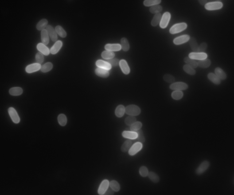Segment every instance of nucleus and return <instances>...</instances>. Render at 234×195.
Wrapping results in <instances>:
<instances>
[{"mask_svg": "<svg viewBox=\"0 0 234 195\" xmlns=\"http://www.w3.org/2000/svg\"><path fill=\"white\" fill-rule=\"evenodd\" d=\"M187 26V25L185 23L176 24L172 27L169 30V32L172 34H177L185 30Z\"/></svg>", "mask_w": 234, "mask_h": 195, "instance_id": "1", "label": "nucleus"}, {"mask_svg": "<svg viewBox=\"0 0 234 195\" xmlns=\"http://www.w3.org/2000/svg\"><path fill=\"white\" fill-rule=\"evenodd\" d=\"M140 108L137 105H131L125 108V113L131 116H138L140 114Z\"/></svg>", "mask_w": 234, "mask_h": 195, "instance_id": "2", "label": "nucleus"}, {"mask_svg": "<svg viewBox=\"0 0 234 195\" xmlns=\"http://www.w3.org/2000/svg\"><path fill=\"white\" fill-rule=\"evenodd\" d=\"M223 6V3L221 2H213L207 3L205 5V8L208 11H214L220 10Z\"/></svg>", "mask_w": 234, "mask_h": 195, "instance_id": "3", "label": "nucleus"}, {"mask_svg": "<svg viewBox=\"0 0 234 195\" xmlns=\"http://www.w3.org/2000/svg\"><path fill=\"white\" fill-rule=\"evenodd\" d=\"M210 166L209 161L205 160L203 161L198 167L196 170L195 173L197 175H201L205 172L209 168Z\"/></svg>", "mask_w": 234, "mask_h": 195, "instance_id": "4", "label": "nucleus"}, {"mask_svg": "<svg viewBox=\"0 0 234 195\" xmlns=\"http://www.w3.org/2000/svg\"><path fill=\"white\" fill-rule=\"evenodd\" d=\"M188 85L185 83L178 82L174 83L170 85V88L175 91L185 90L188 89Z\"/></svg>", "mask_w": 234, "mask_h": 195, "instance_id": "5", "label": "nucleus"}, {"mask_svg": "<svg viewBox=\"0 0 234 195\" xmlns=\"http://www.w3.org/2000/svg\"><path fill=\"white\" fill-rule=\"evenodd\" d=\"M171 14L169 12H167L164 13L162 16V18L160 23V26L162 29H164L167 27L170 21Z\"/></svg>", "mask_w": 234, "mask_h": 195, "instance_id": "6", "label": "nucleus"}, {"mask_svg": "<svg viewBox=\"0 0 234 195\" xmlns=\"http://www.w3.org/2000/svg\"><path fill=\"white\" fill-rule=\"evenodd\" d=\"M142 147L143 145L142 143L139 142H136L130 148L128 151L129 154L131 156L135 155L142 149Z\"/></svg>", "mask_w": 234, "mask_h": 195, "instance_id": "7", "label": "nucleus"}, {"mask_svg": "<svg viewBox=\"0 0 234 195\" xmlns=\"http://www.w3.org/2000/svg\"><path fill=\"white\" fill-rule=\"evenodd\" d=\"M189 57L192 59L200 61L206 59L208 57V55L205 53L192 52L189 53Z\"/></svg>", "mask_w": 234, "mask_h": 195, "instance_id": "8", "label": "nucleus"}, {"mask_svg": "<svg viewBox=\"0 0 234 195\" xmlns=\"http://www.w3.org/2000/svg\"><path fill=\"white\" fill-rule=\"evenodd\" d=\"M8 112L12 121L15 124H18L20 121V118L18 113L15 109L13 107L8 109Z\"/></svg>", "mask_w": 234, "mask_h": 195, "instance_id": "9", "label": "nucleus"}, {"mask_svg": "<svg viewBox=\"0 0 234 195\" xmlns=\"http://www.w3.org/2000/svg\"><path fill=\"white\" fill-rule=\"evenodd\" d=\"M109 182L107 180H103L101 183L98 190V193L99 195H104L109 186Z\"/></svg>", "mask_w": 234, "mask_h": 195, "instance_id": "10", "label": "nucleus"}, {"mask_svg": "<svg viewBox=\"0 0 234 195\" xmlns=\"http://www.w3.org/2000/svg\"><path fill=\"white\" fill-rule=\"evenodd\" d=\"M190 38V37L188 35H184L175 38L173 40V43L177 45H182L189 41Z\"/></svg>", "mask_w": 234, "mask_h": 195, "instance_id": "11", "label": "nucleus"}, {"mask_svg": "<svg viewBox=\"0 0 234 195\" xmlns=\"http://www.w3.org/2000/svg\"><path fill=\"white\" fill-rule=\"evenodd\" d=\"M41 67V65L38 63L31 64L26 67L25 71L26 73H35L40 70Z\"/></svg>", "mask_w": 234, "mask_h": 195, "instance_id": "12", "label": "nucleus"}, {"mask_svg": "<svg viewBox=\"0 0 234 195\" xmlns=\"http://www.w3.org/2000/svg\"><path fill=\"white\" fill-rule=\"evenodd\" d=\"M48 35L53 41H56L58 39L57 34L55 29L51 25H48L46 28Z\"/></svg>", "mask_w": 234, "mask_h": 195, "instance_id": "13", "label": "nucleus"}, {"mask_svg": "<svg viewBox=\"0 0 234 195\" xmlns=\"http://www.w3.org/2000/svg\"><path fill=\"white\" fill-rule=\"evenodd\" d=\"M105 49L109 51H118L121 50V47L119 44H108L105 45Z\"/></svg>", "mask_w": 234, "mask_h": 195, "instance_id": "14", "label": "nucleus"}, {"mask_svg": "<svg viewBox=\"0 0 234 195\" xmlns=\"http://www.w3.org/2000/svg\"><path fill=\"white\" fill-rule=\"evenodd\" d=\"M122 136L124 138L129 140H135L138 137L137 133L136 132L131 131H124L122 132Z\"/></svg>", "mask_w": 234, "mask_h": 195, "instance_id": "15", "label": "nucleus"}, {"mask_svg": "<svg viewBox=\"0 0 234 195\" xmlns=\"http://www.w3.org/2000/svg\"><path fill=\"white\" fill-rule=\"evenodd\" d=\"M96 65L98 67L108 71L110 70L112 67L107 61H105L102 60H99L97 61Z\"/></svg>", "mask_w": 234, "mask_h": 195, "instance_id": "16", "label": "nucleus"}, {"mask_svg": "<svg viewBox=\"0 0 234 195\" xmlns=\"http://www.w3.org/2000/svg\"><path fill=\"white\" fill-rule=\"evenodd\" d=\"M119 65L123 73L125 75H128L130 73V68L125 60L123 59L119 61Z\"/></svg>", "mask_w": 234, "mask_h": 195, "instance_id": "17", "label": "nucleus"}, {"mask_svg": "<svg viewBox=\"0 0 234 195\" xmlns=\"http://www.w3.org/2000/svg\"><path fill=\"white\" fill-rule=\"evenodd\" d=\"M63 43L62 41H56L54 45L51 48L50 50V53L52 55L56 54L60 51V49L62 47Z\"/></svg>", "mask_w": 234, "mask_h": 195, "instance_id": "18", "label": "nucleus"}, {"mask_svg": "<svg viewBox=\"0 0 234 195\" xmlns=\"http://www.w3.org/2000/svg\"><path fill=\"white\" fill-rule=\"evenodd\" d=\"M38 50L44 55L48 56L50 53V50L47 47L46 45L42 43H39L37 45Z\"/></svg>", "mask_w": 234, "mask_h": 195, "instance_id": "19", "label": "nucleus"}, {"mask_svg": "<svg viewBox=\"0 0 234 195\" xmlns=\"http://www.w3.org/2000/svg\"><path fill=\"white\" fill-rule=\"evenodd\" d=\"M95 72L97 76L103 78H107L109 76V71L100 68H97Z\"/></svg>", "mask_w": 234, "mask_h": 195, "instance_id": "20", "label": "nucleus"}, {"mask_svg": "<svg viewBox=\"0 0 234 195\" xmlns=\"http://www.w3.org/2000/svg\"><path fill=\"white\" fill-rule=\"evenodd\" d=\"M190 46L191 49L195 53L198 52L199 45L195 38L193 37H190L189 40Z\"/></svg>", "mask_w": 234, "mask_h": 195, "instance_id": "21", "label": "nucleus"}, {"mask_svg": "<svg viewBox=\"0 0 234 195\" xmlns=\"http://www.w3.org/2000/svg\"><path fill=\"white\" fill-rule=\"evenodd\" d=\"M125 113V108L123 105H118L115 109V114L118 118H121L123 117Z\"/></svg>", "mask_w": 234, "mask_h": 195, "instance_id": "22", "label": "nucleus"}, {"mask_svg": "<svg viewBox=\"0 0 234 195\" xmlns=\"http://www.w3.org/2000/svg\"><path fill=\"white\" fill-rule=\"evenodd\" d=\"M49 36L46 29L42 31L41 33V41L43 44L47 45L49 42Z\"/></svg>", "mask_w": 234, "mask_h": 195, "instance_id": "23", "label": "nucleus"}, {"mask_svg": "<svg viewBox=\"0 0 234 195\" xmlns=\"http://www.w3.org/2000/svg\"><path fill=\"white\" fill-rule=\"evenodd\" d=\"M215 75L220 80H224L227 78L226 74L222 69L219 67L216 68L215 70Z\"/></svg>", "mask_w": 234, "mask_h": 195, "instance_id": "24", "label": "nucleus"}, {"mask_svg": "<svg viewBox=\"0 0 234 195\" xmlns=\"http://www.w3.org/2000/svg\"><path fill=\"white\" fill-rule=\"evenodd\" d=\"M9 93L12 96H18L21 95L23 92L21 88L19 87H15L11 88L9 90Z\"/></svg>", "mask_w": 234, "mask_h": 195, "instance_id": "25", "label": "nucleus"}, {"mask_svg": "<svg viewBox=\"0 0 234 195\" xmlns=\"http://www.w3.org/2000/svg\"><path fill=\"white\" fill-rule=\"evenodd\" d=\"M208 79L213 83L216 85H220L221 81L220 79L214 73H210L208 75Z\"/></svg>", "mask_w": 234, "mask_h": 195, "instance_id": "26", "label": "nucleus"}, {"mask_svg": "<svg viewBox=\"0 0 234 195\" xmlns=\"http://www.w3.org/2000/svg\"><path fill=\"white\" fill-rule=\"evenodd\" d=\"M161 18L162 15L160 13H157L154 15L152 20L151 23L152 26L153 27L157 26L160 22Z\"/></svg>", "mask_w": 234, "mask_h": 195, "instance_id": "27", "label": "nucleus"}, {"mask_svg": "<svg viewBox=\"0 0 234 195\" xmlns=\"http://www.w3.org/2000/svg\"><path fill=\"white\" fill-rule=\"evenodd\" d=\"M184 61L187 65H189L193 69H196L198 67L197 61L189 57H185L184 59Z\"/></svg>", "mask_w": 234, "mask_h": 195, "instance_id": "28", "label": "nucleus"}, {"mask_svg": "<svg viewBox=\"0 0 234 195\" xmlns=\"http://www.w3.org/2000/svg\"><path fill=\"white\" fill-rule=\"evenodd\" d=\"M198 66L200 67L206 69L210 66L211 64V60L208 59L200 61L197 62Z\"/></svg>", "mask_w": 234, "mask_h": 195, "instance_id": "29", "label": "nucleus"}, {"mask_svg": "<svg viewBox=\"0 0 234 195\" xmlns=\"http://www.w3.org/2000/svg\"><path fill=\"white\" fill-rule=\"evenodd\" d=\"M132 144V142L131 140L128 139L126 140L121 147V151L123 153L127 152L131 148Z\"/></svg>", "mask_w": 234, "mask_h": 195, "instance_id": "30", "label": "nucleus"}, {"mask_svg": "<svg viewBox=\"0 0 234 195\" xmlns=\"http://www.w3.org/2000/svg\"><path fill=\"white\" fill-rule=\"evenodd\" d=\"M121 47L122 50L124 51H128L130 49V45L127 39L125 38H123L121 40Z\"/></svg>", "mask_w": 234, "mask_h": 195, "instance_id": "31", "label": "nucleus"}, {"mask_svg": "<svg viewBox=\"0 0 234 195\" xmlns=\"http://www.w3.org/2000/svg\"><path fill=\"white\" fill-rule=\"evenodd\" d=\"M48 21L46 19H44L41 20L37 24L36 28L38 30L42 31L45 30V28H46L48 26Z\"/></svg>", "mask_w": 234, "mask_h": 195, "instance_id": "32", "label": "nucleus"}, {"mask_svg": "<svg viewBox=\"0 0 234 195\" xmlns=\"http://www.w3.org/2000/svg\"><path fill=\"white\" fill-rule=\"evenodd\" d=\"M101 56L103 59L108 60L113 58L115 57V54L113 52L106 50L102 53Z\"/></svg>", "mask_w": 234, "mask_h": 195, "instance_id": "33", "label": "nucleus"}, {"mask_svg": "<svg viewBox=\"0 0 234 195\" xmlns=\"http://www.w3.org/2000/svg\"><path fill=\"white\" fill-rule=\"evenodd\" d=\"M110 188L114 191V192H118L120 189V186L117 181L115 180H112L109 183Z\"/></svg>", "mask_w": 234, "mask_h": 195, "instance_id": "34", "label": "nucleus"}, {"mask_svg": "<svg viewBox=\"0 0 234 195\" xmlns=\"http://www.w3.org/2000/svg\"><path fill=\"white\" fill-rule=\"evenodd\" d=\"M148 176L149 179L154 183H157L160 181L159 177L156 173L154 172H149Z\"/></svg>", "mask_w": 234, "mask_h": 195, "instance_id": "35", "label": "nucleus"}, {"mask_svg": "<svg viewBox=\"0 0 234 195\" xmlns=\"http://www.w3.org/2000/svg\"><path fill=\"white\" fill-rule=\"evenodd\" d=\"M53 68V65L50 62L46 63L42 66L41 70L42 73H48Z\"/></svg>", "mask_w": 234, "mask_h": 195, "instance_id": "36", "label": "nucleus"}, {"mask_svg": "<svg viewBox=\"0 0 234 195\" xmlns=\"http://www.w3.org/2000/svg\"><path fill=\"white\" fill-rule=\"evenodd\" d=\"M183 93L180 91H174L172 93V98L176 100H178L182 98Z\"/></svg>", "mask_w": 234, "mask_h": 195, "instance_id": "37", "label": "nucleus"}, {"mask_svg": "<svg viewBox=\"0 0 234 195\" xmlns=\"http://www.w3.org/2000/svg\"><path fill=\"white\" fill-rule=\"evenodd\" d=\"M163 8L162 6L160 5H154L151 7L149 9V11L153 14H156L160 13L162 11Z\"/></svg>", "mask_w": 234, "mask_h": 195, "instance_id": "38", "label": "nucleus"}, {"mask_svg": "<svg viewBox=\"0 0 234 195\" xmlns=\"http://www.w3.org/2000/svg\"><path fill=\"white\" fill-rule=\"evenodd\" d=\"M161 0H145L143 2V5L146 7L158 5L161 3Z\"/></svg>", "mask_w": 234, "mask_h": 195, "instance_id": "39", "label": "nucleus"}, {"mask_svg": "<svg viewBox=\"0 0 234 195\" xmlns=\"http://www.w3.org/2000/svg\"><path fill=\"white\" fill-rule=\"evenodd\" d=\"M55 30H56L57 34L62 38H64L66 37V33L61 26H56V28H55Z\"/></svg>", "mask_w": 234, "mask_h": 195, "instance_id": "40", "label": "nucleus"}, {"mask_svg": "<svg viewBox=\"0 0 234 195\" xmlns=\"http://www.w3.org/2000/svg\"><path fill=\"white\" fill-rule=\"evenodd\" d=\"M58 121L59 124L61 126H64L66 125L67 123V118L65 115L63 114H61L58 116Z\"/></svg>", "mask_w": 234, "mask_h": 195, "instance_id": "41", "label": "nucleus"}, {"mask_svg": "<svg viewBox=\"0 0 234 195\" xmlns=\"http://www.w3.org/2000/svg\"><path fill=\"white\" fill-rule=\"evenodd\" d=\"M142 124L139 121H136L130 126V129L131 131L136 132L142 128Z\"/></svg>", "mask_w": 234, "mask_h": 195, "instance_id": "42", "label": "nucleus"}, {"mask_svg": "<svg viewBox=\"0 0 234 195\" xmlns=\"http://www.w3.org/2000/svg\"><path fill=\"white\" fill-rule=\"evenodd\" d=\"M183 69L185 73L190 75H194L196 74V71L193 68L187 65L183 66Z\"/></svg>", "mask_w": 234, "mask_h": 195, "instance_id": "43", "label": "nucleus"}, {"mask_svg": "<svg viewBox=\"0 0 234 195\" xmlns=\"http://www.w3.org/2000/svg\"><path fill=\"white\" fill-rule=\"evenodd\" d=\"M137 121V119L134 116H130L126 117L125 120V123L128 126H130Z\"/></svg>", "mask_w": 234, "mask_h": 195, "instance_id": "44", "label": "nucleus"}, {"mask_svg": "<svg viewBox=\"0 0 234 195\" xmlns=\"http://www.w3.org/2000/svg\"><path fill=\"white\" fill-rule=\"evenodd\" d=\"M164 81L169 83H173L175 81V79L173 76L170 74H165L163 77Z\"/></svg>", "mask_w": 234, "mask_h": 195, "instance_id": "45", "label": "nucleus"}, {"mask_svg": "<svg viewBox=\"0 0 234 195\" xmlns=\"http://www.w3.org/2000/svg\"><path fill=\"white\" fill-rule=\"evenodd\" d=\"M148 169L146 167L142 166L139 169V173L142 177H147L149 174Z\"/></svg>", "mask_w": 234, "mask_h": 195, "instance_id": "46", "label": "nucleus"}, {"mask_svg": "<svg viewBox=\"0 0 234 195\" xmlns=\"http://www.w3.org/2000/svg\"><path fill=\"white\" fill-rule=\"evenodd\" d=\"M136 132L138 134V137L137 138L138 139V141L139 142L142 143L144 142L145 141V138L142 130L140 129Z\"/></svg>", "mask_w": 234, "mask_h": 195, "instance_id": "47", "label": "nucleus"}, {"mask_svg": "<svg viewBox=\"0 0 234 195\" xmlns=\"http://www.w3.org/2000/svg\"><path fill=\"white\" fill-rule=\"evenodd\" d=\"M36 59L37 63L41 65L44 62V55L41 53H37L36 56Z\"/></svg>", "mask_w": 234, "mask_h": 195, "instance_id": "48", "label": "nucleus"}, {"mask_svg": "<svg viewBox=\"0 0 234 195\" xmlns=\"http://www.w3.org/2000/svg\"><path fill=\"white\" fill-rule=\"evenodd\" d=\"M107 62L111 65V67H116L119 65V60L117 58H112L111 59L107 60Z\"/></svg>", "mask_w": 234, "mask_h": 195, "instance_id": "49", "label": "nucleus"}, {"mask_svg": "<svg viewBox=\"0 0 234 195\" xmlns=\"http://www.w3.org/2000/svg\"><path fill=\"white\" fill-rule=\"evenodd\" d=\"M207 47H208V45L206 43H202L199 46L198 52L204 53V52L206 50Z\"/></svg>", "mask_w": 234, "mask_h": 195, "instance_id": "50", "label": "nucleus"}, {"mask_svg": "<svg viewBox=\"0 0 234 195\" xmlns=\"http://www.w3.org/2000/svg\"><path fill=\"white\" fill-rule=\"evenodd\" d=\"M114 193V191L111 188L107 190V191L104 194L105 195H113Z\"/></svg>", "mask_w": 234, "mask_h": 195, "instance_id": "51", "label": "nucleus"}, {"mask_svg": "<svg viewBox=\"0 0 234 195\" xmlns=\"http://www.w3.org/2000/svg\"><path fill=\"white\" fill-rule=\"evenodd\" d=\"M198 1L200 5H202V6H205L206 4L207 3V1H206V0H199Z\"/></svg>", "mask_w": 234, "mask_h": 195, "instance_id": "52", "label": "nucleus"}]
</instances>
